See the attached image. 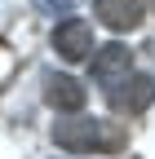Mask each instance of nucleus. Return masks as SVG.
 Returning <instances> with one entry per match:
<instances>
[{"instance_id":"7ed1b4c3","label":"nucleus","mask_w":155,"mask_h":159,"mask_svg":"<svg viewBox=\"0 0 155 159\" xmlns=\"http://www.w3.org/2000/svg\"><path fill=\"white\" fill-rule=\"evenodd\" d=\"M53 53L62 57V62H84L93 57V27L84 18H62V22L53 27Z\"/></svg>"},{"instance_id":"423d86ee","label":"nucleus","mask_w":155,"mask_h":159,"mask_svg":"<svg viewBox=\"0 0 155 159\" xmlns=\"http://www.w3.org/2000/svg\"><path fill=\"white\" fill-rule=\"evenodd\" d=\"M133 71V53L124 44H102V49H93V80L98 84H115V80H124Z\"/></svg>"},{"instance_id":"0eeeda50","label":"nucleus","mask_w":155,"mask_h":159,"mask_svg":"<svg viewBox=\"0 0 155 159\" xmlns=\"http://www.w3.org/2000/svg\"><path fill=\"white\" fill-rule=\"evenodd\" d=\"M35 9H40V13H49V18H58V13H71L75 9V0H35Z\"/></svg>"},{"instance_id":"f257e3e1","label":"nucleus","mask_w":155,"mask_h":159,"mask_svg":"<svg viewBox=\"0 0 155 159\" xmlns=\"http://www.w3.org/2000/svg\"><path fill=\"white\" fill-rule=\"evenodd\" d=\"M53 142L71 150V155H106V150H120L124 146V128L111 124V119H62L53 124Z\"/></svg>"},{"instance_id":"20e7f679","label":"nucleus","mask_w":155,"mask_h":159,"mask_svg":"<svg viewBox=\"0 0 155 159\" xmlns=\"http://www.w3.org/2000/svg\"><path fill=\"white\" fill-rule=\"evenodd\" d=\"M93 13L111 31H138L146 18V5L142 0H93Z\"/></svg>"},{"instance_id":"39448f33","label":"nucleus","mask_w":155,"mask_h":159,"mask_svg":"<svg viewBox=\"0 0 155 159\" xmlns=\"http://www.w3.org/2000/svg\"><path fill=\"white\" fill-rule=\"evenodd\" d=\"M45 102H49L53 111H62V115H75V111H84L89 93L80 89V80H71V75H58V71H49V75H45Z\"/></svg>"},{"instance_id":"f03ea898","label":"nucleus","mask_w":155,"mask_h":159,"mask_svg":"<svg viewBox=\"0 0 155 159\" xmlns=\"http://www.w3.org/2000/svg\"><path fill=\"white\" fill-rule=\"evenodd\" d=\"M106 97H111V106L120 111V115H142V111L155 102V75L129 71L124 80H115V84L106 89Z\"/></svg>"}]
</instances>
